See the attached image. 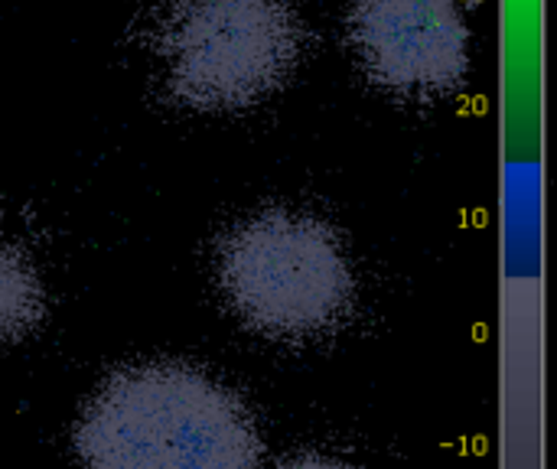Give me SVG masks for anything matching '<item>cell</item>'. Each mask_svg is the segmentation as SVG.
Instances as JSON below:
<instances>
[{
	"mask_svg": "<svg viewBox=\"0 0 557 469\" xmlns=\"http://www.w3.org/2000/svg\"><path fill=\"white\" fill-rule=\"evenodd\" d=\"M85 469H258L251 414L186 366H131L98 388L75 427Z\"/></svg>",
	"mask_w": 557,
	"mask_h": 469,
	"instance_id": "1",
	"label": "cell"
},
{
	"mask_svg": "<svg viewBox=\"0 0 557 469\" xmlns=\"http://www.w3.org/2000/svg\"><path fill=\"white\" fill-rule=\"evenodd\" d=\"M215 274L235 317L274 339L329 333L356 294L339 235L290 209H264L235 225L219 245Z\"/></svg>",
	"mask_w": 557,
	"mask_h": 469,
	"instance_id": "2",
	"label": "cell"
},
{
	"mask_svg": "<svg viewBox=\"0 0 557 469\" xmlns=\"http://www.w3.org/2000/svg\"><path fill=\"white\" fill-rule=\"evenodd\" d=\"M300 30L284 0H173L157 59L170 92L192 108H245L290 75Z\"/></svg>",
	"mask_w": 557,
	"mask_h": 469,
	"instance_id": "3",
	"label": "cell"
},
{
	"mask_svg": "<svg viewBox=\"0 0 557 469\" xmlns=\"http://www.w3.org/2000/svg\"><path fill=\"white\" fill-rule=\"evenodd\" d=\"M349 46L375 85L424 102L460 85L470 33L460 0H356Z\"/></svg>",
	"mask_w": 557,
	"mask_h": 469,
	"instance_id": "4",
	"label": "cell"
},
{
	"mask_svg": "<svg viewBox=\"0 0 557 469\" xmlns=\"http://www.w3.org/2000/svg\"><path fill=\"white\" fill-rule=\"evenodd\" d=\"M43 310H46L43 284L30 258L0 241V342H16L33 333L43 319Z\"/></svg>",
	"mask_w": 557,
	"mask_h": 469,
	"instance_id": "5",
	"label": "cell"
},
{
	"mask_svg": "<svg viewBox=\"0 0 557 469\" xmlns=\"http://www.w3.org/2000/svg\"><path fill=\"white\" fill-rule=\"evenodd\" d=\"M278 469H358V466L343 460H329V456H297V460L280 463Z\"/></svg>",
	"mask_w": 557,
	"mask_h": 469,
	"instance_id": "6",
	"label": "cell"
}]
</instances>
